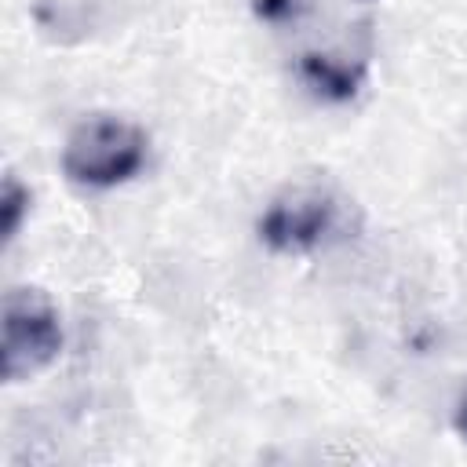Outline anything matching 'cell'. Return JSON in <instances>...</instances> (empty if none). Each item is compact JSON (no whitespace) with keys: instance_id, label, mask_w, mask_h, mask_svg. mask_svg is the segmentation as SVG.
I'll return each mask as SVG.
<instances>
[{"instance_id":"1","label":"cell","mask_w":467,"mask_h":467,"mask_svg":"<svg viewBox=\"0 0 467 467\" xmlns=\"http://www.w3.org/2000/svg\"><path fill=\"white\" fill-rule=\"evenodd\" d=\"M146 164V131L124 117H88L62 146V175L88 190H113Z\"/></svg>"},{"instance_id":"2","label":"cell","mask_w":467,"mask_h":467,"mask_svg":"<svg viewBox=\"0 0 467 467\" xmlns=\"http://www.w3.org/2000/svg\"><path fill=\"white\" fill-rule=\"evenodd\" d=\"M62 350V321L55 303L36 288H11L0 310V372L22 383L47 368Z\"/></svg>"},{"instance_id":"3","label":"cell","mask_w":467,"mask_h":467,"mask_svg":"<svg viewBox=\"0 0 467 467\" xmlns=\"http://www.w3.org/2000/svg\"><path fill=\"white\" fill-rule=\"evenodd\" d=\"M336 226V197L325 186L303 182L281 190L259 215V241L274 252L299 255L317 248Z\"/></svg>"},{"instance_id":"4","label":"cell","mask_w":467,"mask_h":467,"mask_svg":"<svg viewBox=\"0 0 467 467\" xmlns=\"http://www.w3.org/2000/svg\"><path fill=\"white\" fill-rule=\"evenodd\" d=\"M299 73H303L306 88H314L321 99H328V102H343V99H350V95L361 88L365 58L314 51V55H303Z\"/></svg>"},{"instance_id":"5","label":"cell","mask_w":467,"mask_h":467,"mask_svg":"<svg viewBox=\"0 0 467 467\" xmlns=\"http://www.w3.org/2000/svg\"><path fill=\"white\" fill-rule=\"evenodd\" d=\"M26 215H29V190L15 175H7L4 190H0V230H4V241L18 237Z\"/></svg>"},{"instance_id":"6","label":"cell","mask_w":467,"mask_h":467,"mask_svg":"<svg viewBox=\"0 0 467 467\" xmlns=\"http://www.w3.org/2000/svg\"><path fill=\"white\" fill-rule=\"evenodd\" d=\"M292 11H296V0H259L263 18H281V15H292Z\"/></svg>"},{"instance_id":"7","label":"cell","mask_w":467,"mask_h":467,"mask_svg":"<svg viewBox=\"0 0 467 467\" xmlns=\"http://www.w3.org/2000/svg\"><path fill=\"white\" fill-rule=\"evenodd\" d=\"M456 431L467 438V390H463V398H460V405H456Z\"/></svg>"}]
</instances>
